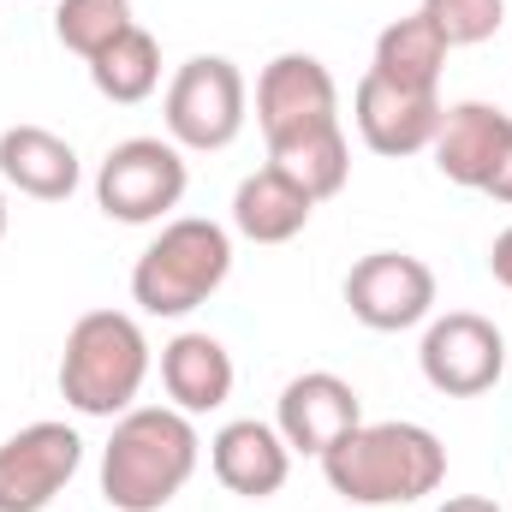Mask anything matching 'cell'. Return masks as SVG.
I'll use <instances>...</instances> for the list:
<instances>
[{"label":"cell","mask_w":512,"mask_h":512,"mask_svg":"<svg viewBox=\"0 0 512 512\" xmlns=\"http://www.w3.org/2000/svg\"><path fill=\"white\" fill-rule=\"evenodd\" d=\"M322 477L352 507H411L447 483V447L435 429L405 417L358 423L322 453Z\"/></svg>","instance_id":"6da1fadb"},{"label":"cell","mask_w":512,"mask_h":512,"mask_svg":"<svg viewBox=\"0 0 512 512\" xmlns=\"http://www.w3.org/2000/svg\"><path fill=\"white\" fill-rule=\"evenodd\" d=\"M203 435L197 417L173 405H131L114 417V435L102 447V501L114 512H161L185 495L197 477Z\"/></svg>","instance_id":"7a4b0ae2"},{"label":"cell","mask_w":512,"mask_h":512,"mask_svg":"<svg viewBox=\"0 0 512 512\" xmlns=\"http://www.w3.org/2000/svg\"><path fill=\"white\" fill-rule=\"evenodd\" d=\"M149 334L126 310H84L66 328L60 352V399L78 417H126L149 382Z\"/></svg>","instance_id":"3957f363"},{"label":"cell","mask_w":512,"mask_h":512,"mask_svg":"<svg viewBox=\"0 0 512 512\" xmlns=\"http://www.w3.org/2000/svg\"><path fill=\"white\" fill-rule=\"evenodd\" d=\"M233 274V233L209 215H173L131 262V304L143 316L179 322L209 304Z\"/></svg>","instance_id":"277c9868"},{"label":"cell","mask_w":512,"mask_h":512,"mask_svg":"<svg viewBox=\"0 0 512 512\" xmlns=\"http://www.w3.org/2000/svg\"><path fill=\"white\" fill-rule=\"evenodd\" d=\"M251 120V84L227 54H191L161 96V126L185 155H215L227 143H239V131Z\"/></svg>","instance_id":"5b68a950"},{"label":"cell","mask_w":512,"mask_h":512,"mask_svg":"<svg viewBox=\"0 0 512 512\" xmlns=\"http://www.w3.org/2000/svg\"><path fill=\"white\" fill-rule=\"evenodd\" d=\"M185 185H191V167L173 137H126L96 167V209L120 227H155V221H173V209L185 203Z\"/></svg>","instance_id":"8992f818"},{"label":"cell","mask_w":512,"mask_h":512,"mask_svg":"<svg viewBox=\"0 0 512 512\" xmlns=\"http://www.w3.org/2000/svg\"><path fill=\"white\" fill-rule=\"evenodd\" d=\"M417 370L423 382L447 399H477L501 382L507 370V340L489 316L477 310H447L423 322V346H417Z\"/></svg>","instance_id":"52a82bcc"},{"label":"cell","mask_w":512,"mask_h":512,"mask_svg":"<svg viewBox=\"0 0 512 512\" xmlns=\"http://www.w3.org/2000/svg\"><path fill=\"white\" fill-rule=\"evenodd\" d=\"M84 465V435L72 423H24L0 441V512H48Z\"/></svg>","instance_id":"ba28073f"},{"label":"cell","mask_w":512,"mask_h":512,"mask_svg":"<svg viewBox=\"0 0 512 512\" xmlns=\"http://www.w3.org/2000/svg\"><path fill=\"white\" fill-rule=\"evenodd\" d=\"M346 310L370 334H405L435 316V268L411 251H370L346 274Z\"/></svg>","instance_id":"9c48e42d"},{"label":"cell","mask_w":512,"mask_h":512,"mask_svg":"<svg viewBox=\"0 0 512 512\" xmlns=\"http://www.w3.org/2000/svg\"><path fill=\"white\" fill-rule=\"evenodd\" d=\"M256 126L262 143H286L304 131L340 126V84L316 54H274L256 78Z\"/></svg>","instance_id":"30bf717a"},{"label":"cell","mask_w":512,"mask_h":512,"mask_svg":"<svg viewBox=\"0 0 512 512\" xmlns=\"http://www.w3.org/2000/svg\"><path fill=\"white\" fill-rule=\"evenodd\" d=\"M441 90H411V84H393L382 72H364L358 90H352V126L364 137V149H376L387 161H405V155H423L441 131Z\"/></svg>","instance_id":"8fae6325"},{"label":"cell","mask_w":512,"mask_h":512,"mask_svg":"<svg viewBox=\"0 0 512 512\" xmlns=\"http://www.w3.org/2000/svg\"><path fill=\"white\" fill-rule=\"evenodd\" d=\"M358 423H364V399H358V387L346 382V376H334V370H304V376H292V382L280 387V399H274V429L304 459H322Z\"/></svg>","instance_id":"7c38bea8"},{"label":"cell","mask_w":512,"mask_h":512,"mask_svg":"<svg viewBox=\"0 0 512 512\" xmlns=\"http://www.w3.org/2000/svg\"><path fill=\"white\" fill-rule=\"evenodd\" d=\"M209 471H215V483H221L227 495H239V501H268V495H280L286 477H292V447L280 441L274 423H262V417H233V423H221V429L209 435Z\"/></svg>","instance_id":"4fadbf2b"},{"label":"cell","mask_w":512,"mask_h":512,"mask_svg":"<svg viewBox=\"0 0 512 512\" xmlns=\"http://www.w3.org/2000/svg\"><path fill=\"white\" fill-rule=\"evenodd\" d=\"M233 382H239L233 352H227L215 334L185 328V334H173V340L161 346V393H167L173 411L209 417V411H221V405L233 399Z\"/></svg>","instance_id":"5bb4252c"},{"label":"cell","mask_w":512,"mask_h":512,"mask_svg":"<svg viewBox=\"0 0 512 512\" xmlns=\"http://www.w3.org/2000/svg\"><path fill=\"white\" fill-rule=\"evenodd\" d=\"M0 179L18 197L36 203H66L84 185V161L78 149L48 126H6L0 131Z\"/></svg>","instance_id":"9a60e30c"},{"label":"cell","mask_w":512,"mask_h":512,"mask_svg":"<svg viewBox=\"0 0 512 512\" xmlns=\"http://www.w3.org/2000/svg\"><path fill=\"white\" fill-rule=\"evenodd\" d=\"M512 131V114H501L495 102H453L441 114V131L429 143L435 167L447 185H465V191H483V179L495 173V155Z\"/></svg>","instance_id":"2e32d148"},{"label":"cell","mask_w":512,"mask_h":512,"mask_svg":"<svg viewBox=\"0 0 512 512\" xmlns=\"http://www.w3.org/2000/svg\"><path fill=\"white\" fill-rule=\"evenodd\" d=\"M310 215H316L310 191H298L280 167H256L233 191V233L251 239V245H286V239H298L310 227Z\"/></svg>","instance_id":"e0dca14e"},{"label":"cell","mask_w":512,"mask_h":512,"mask_svg":"<svg viewBox=\"0 0 512 512\" xmlns=\"http://www.w3.org/2000/svg\"><path fill=\"white\" fill-rule=\"evenodd\" d=\"M268 167H280L298 191H310V203L340 197L346 179H352L346 126H322V131H304V137H286V143H268Z\"/></svg>","instance_id":"ac0fdd59"},{"label":"cell","mask_w":512,"mask_h":512,"mask_svg":"<svg viewBox=\"0 0 512 512\" xmlns=\"http://www.w3.org/2000/svg\"><path fill=\"white\" fill-rule=\"evenodd\" d=\"M447 36L423 18V12H405L393 18L382 36H376V54H370V72H382L393 84H411V90H441V66H447Z\"/></svg>","instance_id":"d6986e66"},{"label":"cell","mask_w":512,"mask_h":512,"mask_svg":"<svg viewBox=\"0 0 512 512\" xmlns=\"http://www.w3.org/2000/svg\"><path fill=\"white\" fill-rule=\"evenodd\" d=\"M90 66V84H96V96H108L114 108H137V102H149L155 90H161V42L143 30V24H131L126 36H114L96 60H84Z\"/></svg>","instance_id":"ffe728a7"},{"label":"cell","mask_w":512,"mask_h":512,"mask_svg":"<svg viewBox=\"0 0 512 512\" xmlns=\"http://www.w3.org/2000/svg\"><path fill=\"white\" fill-rule=\"evenodd\" d=\"M131 24H137L131 18V0H60L54 6V36L78 60H96L114 36H126Z\"/></svg>","instance_id":"44dd1931"},{"label":"cell","mask_w":512,"mask_h":512,"mask_svg":"<svg viewBox=\"0 0 512 512\" xmlns=\"http://www.w3.org/2000/svg\"><path fill=\"white\" fill-rule=\"evenodd\" d=\"M417 12L447 36V48H477L507 24V0H423Z\"/></svg>","instance_id":"7402d4cb"},{"label":"cell","mask_w":512,"mask_h":512,"mask_svg":"<svg viewBox=\"0 0 512 512\" xmlns=\"http://www.w3.org/2000/svg\"><path fill=\"white\" fill-rule=\"evenodd\" d=\"M483 197H495V203L512 209V131H507V143H501V155H495V173L483 179Z\"/></svg>","instance_id":"603a6c76"},{"label":"cell","mask_w":512,"mask_h":512,"mask_svg":"<svg viewBox=\"0 0 512 512\" xmlns=\"http://www.w3.org/2000/svg\"><path fill=\"white\" fill-rule=\"evenodd\" d=\"M489 274H495V280L512 292V227L495 239V245H489Z\"/></svg>","instance_id":"cb8c5ba5"},{"label":"cell","mask_w":512,"mask_h":512,"mask_svg":"<svg viewBox=\"0 0 512 512\" xmlns=\"http://www.w3.org/2000/svg\"><path fill=\"white\" fill-rule=\"evenodd\" d=\"M435 512H501V507H495L489 495H447Z\"/></svg>","instance_id":"d4e9b609"},{"label":"cell","mask_w":512,"mask_h":512,"mask_svg":"<svg viewBox=\"0 0 512 512\" xmlns=\"http://www.w3.org/2000/svg\"><path fill=\"white\" fill-rule=\"evenodd\" d=\"M0 239H6V191H0Z\"/></svg>","instance_id":"484cf974"}]
</instances>
